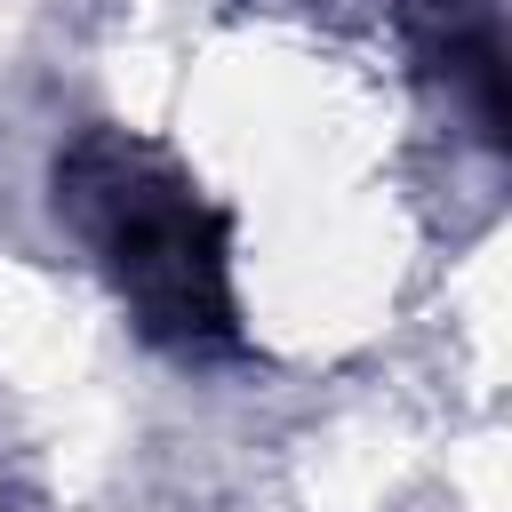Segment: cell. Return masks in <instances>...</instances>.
Instances as JSON below:
<instances>
[{"label":"cell","mask_w":512,"mask_h":512,"mask_svg":"<svg viewBox=\"0 0 512 512\" xmlns=\"http://www.w3.org/2000/svg\"><path fill=\"white\" fill-rule=\"evenodd\" d=\"M56 208L96 240L112 288L128 296L136 328L168 352H232V232L224 216L128 136H80L56 160Z\"/></svg>","instance_id":"obj_1"}]
</instances>
